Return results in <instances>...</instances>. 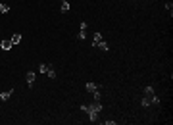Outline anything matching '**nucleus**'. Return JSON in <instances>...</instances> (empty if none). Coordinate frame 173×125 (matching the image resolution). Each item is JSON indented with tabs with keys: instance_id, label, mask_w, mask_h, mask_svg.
<instances>
[{
	"instance_id": "nucleus-14",
	"label": "nucleus",
	"mask_w": 173,
	"mask_h": 125,
	"mask_svg": "<svg viewBox=\"0 0 173 125\" xmlns=\"http://www.w3.org/2000/svg\"><path fill=\"white\" fill-rule=\"evenodd\" d=\"M154 93V87L152 85H146V87H144V91H142V94H152Z\"/></svg>"
},
{
	"instance_id": "nucleus-8",
	"label": "nucleus",
	"mask_w": 173,
	"mask_h": 125,
	"mask_svg": "<svg viewBox=\"0 0 173 125\" xmlns=\"http://www.w3.org/2000/svg\"><path fill=\"white\" fill-rule=\"evenodd\" d=\"M46 75H48L50 79H56V69H54V66L48 64V71H46Z\"/></svg>"
},
{
	"instance_id": "nucleus-12",
	"label": "nucleus",
	"mask_w": 173,
	"mask_h": 125,
	"mask_svg": "<svg viewBox=\"0 0 173 125\" xmlns=\"http://www.w3.org/2000/svg\"><path fill=\"white\" fill-rule=\"evenodd\" d=\"M141 106H142V108H148V106H150V98H148L146 94H142V100H141Z\"/></svg>"
},
{
	"instance_id": "nucleus-13",
	"label": "nucleus",
	"mask_w": 173,
	"mask_h": 125,
	"mask_svg": "<svg viewBox=\"0 0 173 125\" xmlns=\"http://www.w3.org/2000/svg\"><path fill=\"white\" fill-rule=\"evenodd\" d=\"M48 71V64H40L38 66V73H46Z\"/></svg>"
},
{
	"instance_id": "nucleus-10",
	"label": "nucleus",
	"mask_w": 173,
	"mask_h": 125,
	"mask_svg": "<svg viewBox=\"0 0 173 125\" xmlns=\"http://www.w3.org/2000/svg\"><path fill=\"white\" fill-rule=\"evenodd\" d=\"M10 41H12V44L15 46V44L21 43V35H19V33H15V35H12V39H10Z\"/></svg>"
},
{
	"instance_id": "nucleus-17",
	"label": "nucleus",
	"mask_w": 173,
	"mask_h": 125,
	"mask_svg": "<svg viewBox=\"0 0 173 125\" xmlns=\"http://www.w3.org/2000/svg\"><path fill=\"white\" fill-rule=\"evenodd\" d=\"M87 39V29H81L79 31V41H85Z\"/></svg>"
},
{
	"instance_id": "nucleus-15",
	"label": "nucleus",
	"mask_w": 173,
	"mask_h": 125,
	"mask_svg": "<svg viewBox=\"0 0 173 125\" xmlns=\"http://www.w3.org/2000/svg\"><path fill=\"white\" fill-rule=\"evenodd\" d=\"M92 98H94V100H100V98H102V93H100L98 89H96V91H92Z\"/></svg>"
},
{
	"instance_id": "nucleus-4",
	"label": "nucleus",
	"mask_w": 173,
	"mask_h": 125,
	"mask_svg": "<svg viewBox=\"0 0 173 125\" xmlns=\"http://www.w3.org/2000/svg\"><path fill=\"white\" fill-rule=\"evenodd\" d=\"M0 46H2V50H4V52H8V50L12 48L13 44H12V41H10V39H4V41L0 43Z\"/></svg>"
},
{
	"instance_id": "nucleus-5",
	"label": "nucleus",
	"mask_w": 173,
	"mask_h": 125,
	"mask_svg": "<svg viewBox=\"0 0 173 125\" xmlns=\"http://www.w3.org/2000/svg\"><path fill=\"white\" fill-rule=\"evenodd\" d=\"M96 48H98V50H102V52H108V50H110V46H108V43H106V41L102 39L100 43H96Z\"/></svg>"
},
{
	"instance_id": "nucleus-2",
	"label": "nucleus",
	"mask_w": 173,
	"mask_h": 125,
	"mask_svg": "<svg viewBox=\"0 0 173 125\" xmlns=\"http://www.w3.org/2000/svg\"><path fill=\"white\" fill-rule=\"evenodd\" d=\"M89 108L92 110V112H96V114H100V112L104 110V108H102V104H100V100H94V102H92V104H90Z\"/></svg>"
},
{
	"instance_id": "nucleus-3",
	"label": "nucleus",
	"mask_w": 173,
	"mask_h": 125,
	"mask_svg": "<svg viewBox=\"0 0 173 125\" xmlns=\"http://www.w3.org/2000/svg\"><path fill=\"white\" fill-rule=\"evenodd\" d=\"M25 79H27V85H29V87H33V83H35V79H37V73H35V71H27Z\"/></svg>"
},
{
	"instance_id": "nucleus-19",
	"label": "nucleus",
	"mask_w": 173,
	"mask_h": 125,
	"mask_svg": "<svg viewBox=\"0 0 173 125\" xmlns=\"http://www.w3.org/2000/svg\"><path fill=\"white\" fill-rule=\"evenodd\" d=\"M62 2H64V0H62Z\"/></svg>"
},
{
	"instance_id": "nucleus-18",
	"label": "nucleus",
	"mask_w": 173,
	"mask_h": 125,
	"mask_svg": "<svg viewBox=\"0 0 173 125\" xmlns=\"http://www.w3.org/2000/svg\"><path fill=\"white\" fill-rule=\"evenodd\" d=\"M166 10L171 14V10H173V4H171V2H167V4H166Z\"/></svg>"
},
{
	"instance_id": "nucleus-11",
	"label": "nucleus",
	"mask_w": 173,
	"mask_h": 125,
	"mask_svg": "<svg viewBox=\"0 0 173 125\" xmlns=\"http://www.w3.org/2000/svg\"><path fill=\"white\" fill-rule=\"evenodd\" d=\"M10 12V4H6V2H0V14H8Z\"/></svg>"
},
{
	"instance_id": "nucleus-6",
	"label": "nucleus",
	"mask_w": 173,
	"mask_h": 125,
	"mask_svg": "<svg viewBox=\"0 0 173 125\" xmlns=\"http://www.w3.org/2000/svg\"><path fill=\"white\" fill-rule=\"evenodd\" d=\"M12 94H13V91H12V89H10V91H6V93H0V100H2V102H8Z\"/></svg>"
},
{
	"instance_id": "nucleus-7",
	"label": "nucleus",
	"mask_w": 173,
	"mask_h": 125,
	"mask_svg": "<svg viewBox=\"0 0 173 125\" xmlns=\"http://www.w3.org/2000/svg\"><path fill=\"white\" fill-rule=\"evenodd\" d=\"M85 89H87V91H89V93H92V91H96V89H100V87H98V85H96V83L89 81V83H87V85H85Z\"/></svg>"
},
{
	"instance_id": "nucleus-1",
	"label": "nucleus",
	"mask_w": 173,
	"mask_h": 125,
	"mask_svg": "<svg viewBox=\"0 0 173 125\" xmlns=\"http://www.w3.org/2000/svg\"><path fill=\"white\" fill-rule=\"evenodd\" d=\"M81 110H83L85 114H89V119H90V123H98V116H100V114L92 112V110H90V108L87 106V104H83V106H81Z\"/></svg>"
},
{
	"instance_id": "nucleus-16",
	"label": "nucleus",
	"mask_w": 173,
	"mask_h": 125,
	"mask_svg": "<svg viewBox=\"0 0 173 125\" xmlns=\"http://www.w3.org/2000/svg\"><path fill=\"white\" fill-rule=\"evenodd\" d=\"M62 12H69V2H67V0L62 2Z\"/></svg>"
},
{
	"instance_id": "nucleus-9",
	"label": "nucleus",
	"mask_w": 173,
	"mask_h": 125,
	"mask_svg": "<svg viewBox=\"0 0 173 125\" xmlns=\"http://www.w3.org/2000/svg\"><path fill=\"white\" fill-rule=\"evenodd\" d=\"M100 41H102V33L96 31V33H94V37H92V46H96V43H100Z\"/></svg>"
}]
</instances>
